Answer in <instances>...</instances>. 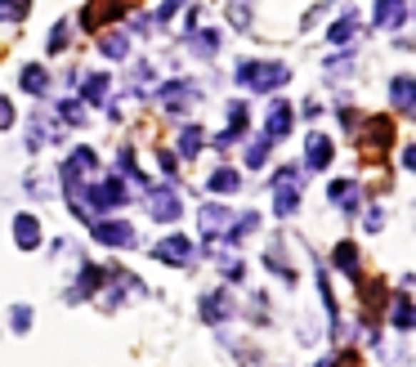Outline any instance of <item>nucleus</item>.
<instances>
[{"instance_id": "39448f33", "label": "nucleus", "mask_w": 416, "mask_h": 367, "mask_svg": "<svg viewBox=\"0 0 416 367\" xmlns=\"http://www.w3.org/2000/svg\"><path fill=\"white\" fill-rule=\"evenodd\" d=\"M327 197H331V206H340L345 215H354L358 202H362V188H358V179H331L327 184Z\"/></svg>"}, {"instance_id": "20e7f679", "label": "nucleus", "mask_w": 416, "mask_h": 367, "mask_svg": "<svg viewBox=\"0 0 416 367\" xmlns=\"http://www.w3.org/2000/svg\"><path fill=\"white\" fill-rule=\"evenodd\" d=\"M390 144H394V126L385 116H372L362 126V153H390Z\"/></svg>"}, {"instance_id": "5701e85b", "label": "nucleus", "mask_w": 416, "mask_h": 367, "mask_svg": "<svg viewBox=\"0 0 416 367\" xmlns=\"http://www.w3.org/2000/svg\"><path fill=\"white\" fill-rule=\"evenodd\" d=\"M45 86H49V81H45V72H41V68H27V72H23V90L45 94Z\"/></svg>"}, {"instance_id": "f8f14e48", "label": "nucleus", "mask_w": 416, "mask_h": 367, "mask_svg": "<svg viewBox=\"0 0 416 367\" xmlns=\"http://www.w3.org/2000/svg\"><path fill=\"white\" fill-rule=\"evenodd\" d=\"M94 238L108 246H135V228L126 220H112V224H94Z\"/></svg>"}, {"instance_id": "0eeeda50", "label": "nucleus", "mask_w": 416, "mask_h": 367, "mask_svg": "<svg viewBox=\"0 0 416 367\" xmlns=\"http://www.w3.org/2000/svg\"><path fill=\"white\" fill-rule=\"evenodd\" d=\"M233 309H238V305H233V296H228V291H206V296H202V318H206L210 327L228 323V318H233Z\"/></svg>"}, {"instance_id": "7c9ffc66", "label": "nucleus", "mask_w": 416, "mask_h": 367, "mask_svg": "<svg viewBox=\"0 0 416 367\" xmlns=\"http://www.w3.org/2000/svg\"><path fill=\"white\" fill-rule=\"evenodd\" d=\"M27 323H31V313L27 309H14V331H27Z\"/></svg>"}, {"instance_id": "dca6fc26", "label": "nucleus", "mask_w": 416, "mask_h": 367, "mask_svg": "<svg viewBox=\"0 0 416 367\" xmlns=\"http://www.w3.org/2000/svg\"><path fill=\"white\" fill-rule=\"evenodd\" d=\"M300 211V188H273V215L278 220H291Z\"/></svg>"}, {"instance_id": "4468645a", "label": "nucleus", "mask_w": 416, "mask_h": 367, "mask_svg": "<svg viewBox=\"0 0 416 367\" xmlns=\"http://www.w3.org/2000/svg\"><path fill=\"white\" fill-rule=\"evenodd\" d=\"M228 220H233V215L224 211V206H202V233H206V238H224V233H228Z\"/></svg>"}, {"instance_id": "393cba45", "label": "nucleus", "mask_w": 416, "mask_h": 367, "mask_svg": "<svg viewBox=\"0 0 416 367\" xmlns=\"http://www.w3.org/2000/svg\"><path fill=\"white\" fill-rule=\"evenodd\" d=\"M27 5H31V0H0V19H5V14H9V19H23Z\"/></svg>"}, {"instance_id": "4be33fe9", "label": "nucleus", "mask_w": 416, "mask_h": 367, "mask_svg": "<svg viewBox=\"0 0 416 367\" xmlns=\"http://www.w3.org/2000/svg\"><path fill=\"white\" fill-rule=\"evenodd\" d=\"M228 19H233V27H251V9H246V0H228Z\"/></svg>"}, {"instance_id": "f03ea898", "label": "nucleus", "mask_w": 416, "mask_h": 367, "mask_svg": "<svg viewBox=\"0 0 416 367\" xmlns=\"http://www.w3.org/2000/svg\"><path fill=\"white\" fill-rule=\"evenodd\" d=\"M390 108L403 112V116H416V76L412 72L390 76Z\"/></svg>"}, {"instance_id": "473e14b6", "label": "nucleus", "mask_w": 416, "mask_h": 367, "mask_svg": "<svg viewBox=\"0 0 416 367\" xmlns=\"http://www.w3.org/2000/svg\"><path fill=\"white\" fill-rule=\"evenodd\" d=\"M313 367H340V358H318Z\"/></svg>"}, {"instance_id": "2f4dec72", "label": "nucleus", "mask_w": 416, "mask_h": 367, "mask_svg": "<svg viewBox=\"0 0 416 367\" xmlns=\"http://www.w3.org/2000/svg\"><path fill=\"white\" fill-rule=\"evenodd\" d=\"M300 116H309V121H313V116H323V108L313 104V99H305V108H300Z\"/></svg>"}, {"instance_id": "1a4fd4ad", "label": "nucleus", "mask_w": 416, "mask_h": 367, "mask_svg": "<svg viewBox=\"0 0 416 367\" xmlns=\"http://www.w3.org/2000/svg\"><path fill=\"white\" fill-rule=\"evenodd\" d=\"M372 23H376V27H385V31L403 27V23H407V0H376Z\"/></svg>"}, {"instance_id": "aec40b11", "label": "nucleus", "mask_w": 416, "mask_h": 367, "mask_svg": "<svg viewBox=\"0 0 416 367\" xmlns=\"http://www.w3.org/2000/svg\"><path fill=\"white\" fill-rule=\"evenodd\" d=\"M202 144H206V130L202 126H184V135H179V153L197 157V153H202Z\"/></svg>"}, {"instance_id": "a878e982", "label": "nucleus", "mask_w": 416, "mask_h": 367, "mask_svg": "<svg viewBox=\"0 0 416 367\" xmlns=\"http://www.w3.org/2000/svg\"><path fill=\"white\" fill-rule=\"evenodd\" d=\"M362 228H367V233H380V228H385V211L372 206L367 215H362Z\"/></svg>"}, {"instance_id": "9b49d317", "label": "nucleus", "mask_w": 416, "mask_h": 367, "mask_svg": "<svg viewBox=\"0 0 416 367\" xmlns=\"http://www.w3.org/2000/svg\"><path fill=\"white\" fill-rule=\"evenodd\" d=\"M157 260H166V264H188V256H193V242L188 238H179V233H171L166 242H157V251H153Z\"/></svg>"}, {"instance_id": "c85d7f7f", "label": "nucleus", "mask_w": 416, "mask_h": 367, "mask_svg": "<svg viewBox=\"0 0 416 367\" xmlns=\"http://www.w3.org/2000/svg\"><path fill=\"white\" fill-rule=\"evenodd\" d=\"M0 126H14V104L0 94Z\"/></svg>"}, {"instance_id": "6e6552de", "label": "nucleus", "mask_w": 416, "mask_h": 367, "mask_svg": "<svg viewBox=\"0 0 416 367\" xmlns=\"http://www.w3.org/2000/svg\"><path fill=\"white\" fill-rule=\"evenodd\" d=\"M264 135H269L273 144L291 135V104H282V99H273L269 112H264Z\"/></svg>"}, {"instance_id": "a211bd4d", "label": "nucleus", "mask_w": 416, "mask_h": 367, "mask_svg": "<svg viewBox=\"0 0 416 367\" xmlns=\"http://www.w3.org/2000/svg\"><path fill=\"white\" fill-rule=\"evenodd\" d=\"M14 238H19L23 251H31V246H41V224L31 220V215H19V220H14Z\"/></svg>"}, {"instance_id": "412c9836", "label": "nucleus", "mask_w": 416, "mask_h": 367, "mask_svg": "<svg viewBox=\"0 0 416 367\" xmlns=\"http://www.w3.org/2000/svg\"><path fill=\"white\" fill-rule=\"evenodd\" d=\"M193 49H197V54H215V49H220V31H197V36H193Z\"/></svg>"}, {"instance_id": "423d86ee", "label": "nucleus", "mask_w": 416, "mask_h": 367, "mask_svg": "<svg viewBox=\"0 0 416 367\" xmlns=\"http://www.w3.org/2000/svg\"><path fill=\"white\" fill-rule=\"evenodd\" d=\"M331 157H336V144L327 135H309L305 139V171H327Z\"/></svg>"}, {"instance_id": "bb28decb", "label": "nucleus", "mask_w": 416, "mask_h": 367, "mask_svg": "<svg viewBox=\"0 0 416 367\" xmlns=\"http://www.w3.org/2000/svg\"><path fill=\"white\" fill-rule=\"evenodd\" d=\"M103 94H108V76H94V81H86V99H94V104H98Z\"/></svg>"}, {"instance_id": "9d476101", "label": "nucleus", "mask_w": 416, "mask_h": 367, "mask_svg": "<svg viewBox=\"0 0 416 367\" xmlns=\"http://www.w3.org/2000/svg\"><path fill=\"white\" fill-rule=\"evenodd\" d=\"M390 327H398V331H416V300H412L407 291L394 296V305H390Z\"/></svg>"}, {"instance_id": "ddd939ff", "label": "nucleus", "mask_w": 416, "mask_h": 367, "mask_svg": "<svg viewBox=\"0 0 416 367\" xmlns=\"http://www.w3.org/2000/svg\"><path fill=\"white\" fill-rule=\"evenodd\" d=\"M354 36H358V14H354V9H345V19H336V23H331L327 41L336 45V49H345V45H354Z\"/></svg>"}, {"instance_id": "f3484780", "label": "nucleus", "mask_w": 416, "mask_h": 367, "mask_svg": "<svg viewBox=\"0 0 416 367\" xmlns=\"http://www.w3.org/2000/svg\"><path fill=\"white\" fill-rule=\"evenodd\" d=\"M206 188H210V193H220V197H228V193H238V188H242V175L233 171V166H220V171L210 175Z\"/></svg>"}, {"instance_id": "7ed1b4c3", "label": "nucleus", "mask_w": 416, "mask_h": 367, "mask_svg": "<svg viewBox=\"0 0 416 367\" xmlns=\"http://www.w3.org/2000/svg\"><path fill=\"white\" fill-rule=\"evenodd\" d=\"M148 215L153 220H161V224H171V220H179V193L175 188H148Z\"/></svg>"}, {"instance_id": "f257e3e1", "label": "nucleus", "mask_w": 416, "mask_h": 367, "mask_svg": "<svg viewBox=\"0 0 416 367\" xmlns=\"http://www.w3.org/2000/svg\"><path fill=\"white\" fill-rule=\"evenodd\" d=\"M238 86H246V90H255V94H273V90H282L291 81V68L287 63H264V59H246V63H238Z\"/></svg>"}, {"instance_id": "cd10ccee", "label": "nucleus", "mask_w": 416, "mask_h": 367, "mask_svg": "<svg viewBox=\"0 0 416 367\" xmlns=\"http://www.w3.org/2000/svg\"><path fill=\"white\" fill-rule=\"evenodd\" d=\"M336 116H340V126H345V130H358V112H354V108H340Z\"/></svg>"}, {"instance_id": "b1692460", "label": "nucleus", "mask_w": 416, "mask_h": 367, "mask_svg": "<svg viewBox=\"0 0 416 367\" xmlns=\"http://www.w3.org/2000/svg\"><path fill=\"white\" fill-rule=\"evenodd\" d=\"M103 54H108V59H126V54H130L126 36H108V41H103Z\"/></svg>"}, {"instance_id": "c756f323", "label": "nucleus", "mask_w": 416, "mask_h": 367, "mask_svg": "<svg viewBox=\"0 0 416 367\" xmlns=\"http://www.w3.org/2000/svg\"><path fill=\"white\" fill-rule=\"evenodd\" d=\"M403 171L416 175V144H403Z\"/></svg>"}, {"instance_id": "6ab92c4d", "label": "nucleus", "mask_w": 416, "mask_h": 367, "mask_svg": "<svg viewBox=\"0 0 416 367\" xmlns=\"http://www.w3.org/2000/svg\"><path fill=\"white\" fill-rule=\"evenodd\" d=\"M269 148H273V139H269V135L251 139V144H246V166H251V171H260V166H269Z\"/></svg>"}, {"instance_id": "2eb2a0df", "label": "nucleus", "mask_w": 416, "mask_h": 367, "mask_svg": "<svg viewBox=\"0 0 416 367\" xmlns=\"http://www.w3.org/2000/svg\"><path fill=\"white\" fill-rule=\"evenodd\" d=\"M331 264H336L345 278H358V246H354V242H336V251H331Z\"/></svg>"}]
</instances>
